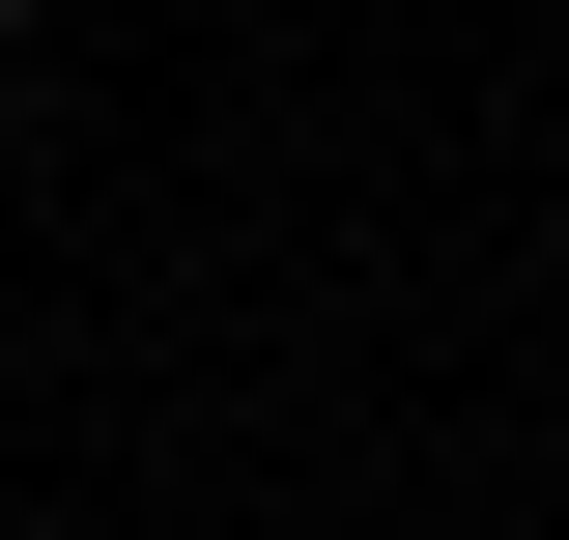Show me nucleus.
<instances>
[{
  "label": "nucleus",
  "mask_w": 569,
  "mask_h": 540,
  "mask_svg": "<svg viewBox=\"0 0 569 540\" xmlns=\"http://www.w3.org/2000/svg\"><path fill=\"white\" fill-rule=\"evenodd\" d=\"M0 58H29V0H0Z\"/></svg>",
  "instance_id": "obj_1"
}]
</instances>
